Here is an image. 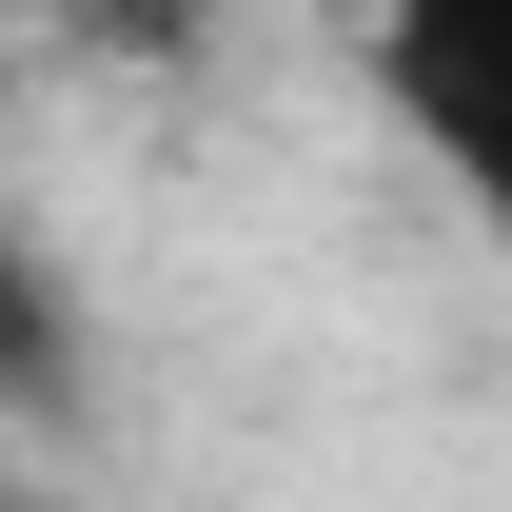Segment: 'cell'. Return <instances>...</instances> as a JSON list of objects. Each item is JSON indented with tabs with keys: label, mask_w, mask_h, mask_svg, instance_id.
Listing matches in <instances>:
<instances>
[{
	"label": "cell",
	"mask_w": 512,
	"mask_h": 512,
	"mask_svg": "<svg viewBox=\"0 0 512 512\" xmlns=\"http://www.w3.org/2000/svg\"><path fill=\"white\" fill-rule=\"evenodd\" d=\"M375 99L414 119V158L512 237V0H375Z\"/></svg>",
	"instance_id": "1"
},
{
	"label": "cell",
	"mask_w": 512,
	"mask_h": 512,
	"mask_svg": "<svg viewBox=\"0 0 512 512\" xmlns=\"http://www.w3.org/2000/svg\"><path fill=\"white\" fill-rule=\"evenodd\" d=\"M60 276H40V237H20V197H0V394H60Z\"/></svg>",
	"instance_id": "2"
}]
</instances>
